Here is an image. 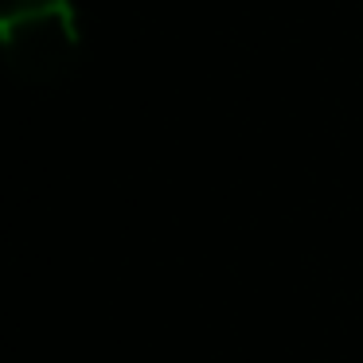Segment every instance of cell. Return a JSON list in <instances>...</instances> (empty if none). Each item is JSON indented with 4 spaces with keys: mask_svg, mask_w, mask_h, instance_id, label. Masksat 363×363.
Listing matches in <instances>:
<instances>
[{
    "mask_svg": "<svg viewBox=\"0 0 363 363\" xmlns=\"http://www.w3.org/2000/svg\"><path fill=\"white\" fill-rule=\"evenodd\" d=\"M4 63L20 82L48 86L79 59L82 35L71 0H12L0 16Z\"/></svg>",
    "mask_w": 363,
    "mask_h": 363,
    "instance_id": "6da1fadb",
    "label": "cell"
}]
</instances>
